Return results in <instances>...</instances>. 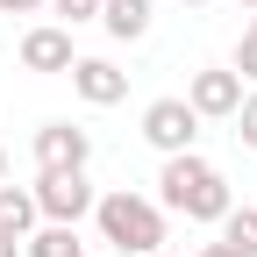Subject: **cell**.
Returning <instances> with one entry per match:
<instances>
[{"label":"cell","instance_id":"11","mask_svg":"<svg viewBox=\"0 0 257 257\" xmlns=\"http://www.w3.org/2000/svg\"><path fill=\"white\" fill-rule=\"evenodd\" d=\"M72 250H79V229H64V221H43V229L22 243V257H72Z\"/></svg>","mask_w":257,"mask_h":257},{"label":"cell","instance_id":"3","mask_svg":"<svg viewBox=\"0 0 257 257\" xmlns=\"http://www.w3.org/2000/svg\"><path fill=\"white\" fill-rule=\"evenodd\" d=\"M143 143H150L157 157H179V150L200 143V114H193L186 93H165V100H150V107H143Z\"/></svg>","mask_w":257,"mask_h":257},{"label":"cell","instance_id":"12","mask_svg":"<svg viewBox=\"0 0 257 257\" xmlns=\"http://www.w3.org/2000/svg\"><path fill=\"white\" fill-rule=\"evenodd\" d=\"M221 243H229V250H243V257H257V200L221 214Z\"/></svg>","mask_w":257,"mask_h":257},{"label":"cell","instance_id":"18","mask_svg":"<svg viewBox=\"0 0 257 257\" xmlns=\"http://www.w3.org/2000/svg\"><path fill=\"white\" fill-rule=\"evenodd\" d=\"M0 257H22V243H15V236H0Z\"/></svg>","mask_w":257,"mask_h":257},{"label":"cell","instance_id":"21","mask_svg":"<svg viewBox=\"0 0 257 257\" xmlns=\"http://www.w3.org/2000/svg\"><path fill=\"white\" fill-rule=\"evenodd\" d=\"M179 8H214V0H179Z\"/></svg>","mask_w":257,"mask_h":257},{"label":"cell","instance_id":"16","mask_svg":"<svg viewBox=\"0 0 257 257\" xmlns=\"http://www.w3.org/2000/svg\"><path fill=\"white\" fill-rule=\"evenodd\" d=\"M0 15H50V0H0Z\"/></svg>","mask_w":257,"mask_h":257},{"label":"cell","instance_id":"22","mask_svg":"<svg viewBox=\"0 0 257 257\" xmlns=\"http://www.w3.org/2000/svg\"><path fill=\"white\" fill-rule=\"evenodd\" d=\"M236 8H250V15H257V0H236Z\"/></svg>","mask_w":257,"mask_h":257},{"label":"cell","instance_id":"10","mask_svg":"<svg viewBox=\"0 0 257 257\" xmlns=\"http://www.w3.org/2000/svg\"><path fill=\"white\" fill-rule=\"evenodd\" d=\"M100 29H107L114 43L150 36V0H107V8H100Z\"/></svg>","mask_w":257,"mask_h":257},{"label":"cell","instance_id":"6","mask_svg":"<svg viewBox=\"0 0 257 257\" xmlns=\"http://www.w3.org/2000/svg\"><path fill=\"white\" fill-rule=\"evenodd\" d=\"M93 165V136L79 121H43L36 128V172H86Z\"/></svg>","mask_w":257,"mask_h":257},{"label":"cell","instance_id":"7","mask_svg":"<svg viewBox=\"0 0 257 257\" xmlns=\"http://www.w3.org/2000/svg\"><path fill=\"white\" fill-rule=\"evenodd\" d=\"M72 64H79V50H72V29H64V22H36L22 36V72L57 79V72H72Z\"/></svg>","mask_w":257,"mask_h":257},{"label":"cell","instance_id":"1","mask_svg":"<svg viewBox=\"0 0 257 257\" xmlns=\"http://www.w3.org/2000/svg\"><path fill=\"white\" fill-rule=\"evenodd\" d=\"M157 207L186 214V221H221L236 207V193L221 179V165H207L200 150H179V157H165V172H157Z\"/></svg>","mask_w":257,"mask_h":257},{"label":"cell","instance_id":"23","mask_svg":"<svg viewBox=\"0 0 257 257\" xmlns=\"http://www.w3.org/2000/svg\"><path fill=\"white\" fill-rule=\"evenodd\" d=\"M72 257H86V250H72Z\"/></svg>","mask_w":257,"mask_h":257},{"label":"cell","instance_id":"9","mask_svg":"<svg viewBox=\"0 0 257 257\" xmlns=\"http://www.w3.org/2000/svg\"><path fill=\"white\" fill-rule=\"evenodd\" d=\"M36 229H43V214H36V193L8 179V186H0V236H15V243H29Z\"/></svg>","mask_w":257,"mask_h":257},{"label":"cell","instance_id":"8","mask_svg":"<svg viewBox=\"0 0 257 257\" xmlns=\"http://www.w3.org/2000/svg\"><path fill=\"white\" fill-rule=\"evenodd\" d=\"M64 79H72V93H79L86 107H114V100H128V72H121L114 57H79Z\"/></svg>","mask_w":257,"mask_h":257},{"label":"cell","instance_id":"19","mask_svg":"<svg viewBox=\"0 0 257 257\" xmlns=\"http://www.w3.org/2000/svg\"><path fill=\"white\" fill-rule=\"evenodd\" d=\"M107 257H150V250H107Z\"/></svg>","mask_w":257,"mask_h":257},{"label":"cell","instance_id":"5","mask_svg":"<svg viewBox=\"0 0 257 257\" xmlns=\"http://www.w3.org/2000/svg\"><path fill=\"white\" fill-rule=\"evenodd\" d=\"M186 100H193L200 121H236V107H243V72H236V64H207V72L186 79Z\"/></svg>","mask_w":257,"mask_h":257},{"label":"cell","instance_id":"17","mask_svg":"<svg viewBox=\"0 0 257 257\" xmlns=\"http://www.w3.org/2000/svg\"><path fill=\"white\" fill-rule=\"evenodd\" d=\"M200 257H243V250H229V243H200Z\"/></svg>","mask_w":257,"mask_h":257},{"label":"cell","instance_id":"2","mask_svg":"<svg viewBox=\"0 0 257 257\" xmlns=\"http://www.w3.org/2000/svg\"><path fill=\"white\" fill-rule=\"evenodd\" d=\"M93 229H100V243H114V250H150L157 257V243H165V207H157L150 193L114 186V193L93 200Z\"/></svg>","mask_w":257,"mask_h":257},{"label":"cell","instance_id":"20","mask_svg":"<svg viewBox=\"0 0 257 257\" xmlns=\"http://www.w3.org/2000/svg\"><path fill=\"white\" fill-rule=\"evenodd\" d=\"M0 186H8V150H0Z\"/></svg>","mask_w":257,"mask_h":257},{"label":"cell","instance_id":"14","mask_svg":"<svg viewBox=\"0 0 257 257\" xmlns=\"http://www.w3.org/2000/svg\"><path fill=\"white\" fill-rule=\"evenodd\" d=\"M236 72H243V86H257V15L243 22V43H236Z\"/></svg>","mask_w":257,"mask_h":257},{"label":"cell","instance_id":"13","mask_svg":"<svg viewBox=\"0 0 257 257\" xmlns=\"http://www.w3.org/2000/svg\"><path fill=\"white\" fill-rule=\"evenodd\" d=\"M100 8H107V0H50V15H57L64 29H79V22H100Z\"/></svg>","mask_w":257,"mask_h":257},{"label":"cell","instance_id":"15","mask_svg":"<svg viewBox=\"0 0 257 257\" xmlns=\"http://www.w3.org/2000/svg\"><path fill=\"white\" fill-rule=\"evenodd\" d=\"M236 136H243V150H257V86L243 93V107H236Z\"/></svg>","mask_w":257,"mask_h":257},{"label":"cell","instance_id":"4","mask_svg":"<svg viewBox=\"0 0 257 257\" xmlns=\"http://www.w3.org/2000/svg\"><path fill=\"white\" fill-rule=\"evenodd\" d=\"M36 214L43 221H64V229H79V221L93 214V200H100V193L86 186V172H36Z\"/></svg>","mask_w":257,"mask_h":257}]
</instances>
